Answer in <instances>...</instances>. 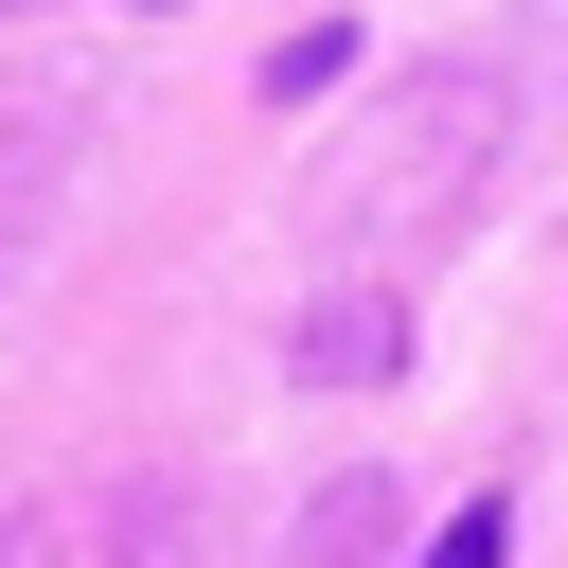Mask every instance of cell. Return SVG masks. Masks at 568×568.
I'll list each match as a JSON object with an SVG mask.
<instances>
[{
	"label": "cell",
	"instance_id": "obj_1",
	"mask_svg": "<svg viewBox=\"0 0 568 568\" xmlns=\"http://www.w3.org/2000/svg\"><path fill=\"white\" fill-rule=\"evenodd\" d=\"M0 568H160V497H124V479L36 497V515L0 532Z\"/></svg>",
	"mask_w": 568,
	"mask_h": 568
},
{
	"label": "cell",
	"instance_id": "obj_2",
	"mask_svg": "<svg viewBox=\"0 0 568 568\" xmlns=\"http://www.w3.org/2000/svg\"><path fill=\"white\" fill-rule=\"evenodd\" d=\"M426 568H515V497H462V515L426 532Z\"/></svg>",
	"mask_w": 568,
	"mask_h": 568
}]
</instances>
